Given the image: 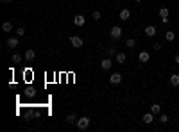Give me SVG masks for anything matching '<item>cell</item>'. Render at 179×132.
<instances>
[{
    "mask_svg": "<svg viewBox=\"0 0 179 132\" xmlns=\"http://www.w3.org/2000/svg\"><path fill=\"white\" fill-rule=\"evenodd\" d=\"M122 34H124V31H122L120 25H113V27H111V31H109L111 39H115V41H118V39L122 38Z\"/></svg>",
    "mask_w": 179,
    "mask_h": 132,
    "instance_id": "1",
    "label": "cell"
},
{
    "mask_svg": "<svg viewBox=\"0 0 179 132\" xmlns=\"http://www.w3.org/2000/svg\"><path fill=\"white\" fill-rule=\"evenodd\" d=\"M75 127L81 128V130H86V128L90 127V118H88V116H81V118H77Z\"/></svg>",
    "mask_w": 179,
    "mask_h": 132,
    "instance_id": "2",
    "label": "cell"
},
{
    "mask_svg": "<svg viewBox=\"0 0 179 132\" xmlns=\"http://www.w3.org/2000/svg\"><path fill=\"white\" fill-rule=\"evenodd\" d=\"M122 73H118V72H113V73H111V77H109V84L111 86H117V84H120L122 82Z\"/></svg>",
    "mask_w": 179,
    "mask_h": 132,
    "instance_id": "3",
    "label": "cell"
},
{
    "mask_svg": "<svg viewBox=\"0 0 179 132\" xmlns=\"http://www.w3.org/2000/svg\"><path fill=\"white\" fill-rule=\"evenodd\" d=\"M82 38L81 36H70V45L74 47V48H81L82 47Z\"/></svg>",
    "mask_w": 179,
    "mask_h": 132,
    "instance_id": "4",
    "label": "cell"
},
{
    "mask_svg": "<svg viewBox=\"0 0 179 132\" xmlns=\"http://www.w3.org/2000/svg\"><path fill=\"white\" fill-rule=\"evenodd\" d=\"M111 66H113V59H111V57H104L100 61V68L102 70H111Z\"/></svg>",
    "mask_w": 179,
    "mask_h": 132,
    "instance_id": "5",
    "label": "cell"
},
{
    "mask_svg": "<svg viewBox=\"0 0 179 132\" xmlns=\"http://www.w3.org/2000/svg\"><path fill=\"white\" fill-rule=\"evenodd\" d=\"M156 34H158L156 25H147V27H145V36H147V38H154Z\"/></svg>",
    "mask_w": 179,
    "mask_h": 132,
    "instance_id": "6",
    "label": "cell"
},
{
    "mask_svg": "<svg viewBox=\"0 0 179 132\" xmlns=\"http://www.w3.org/2000/svg\"><path fill=\"white\" fill-rule=\"evenodd\" d=\"M86 23V18L82 16V14H77V16H74V25H77V27H82Z\"/></svg>",
    "mask_w": 179,
    "mask_h": 132,
    "instance_id": "7",
    "label": "cell"
},
{
    "mask_svg": "<svg viewBox=\"0 0 179 132\" xmlns=\"http://www.w3.org/2000/svg\"><path fill=\"white\" fill-rule=\"evenodd\" d=\"M149 59H150V54H149L147 50H142V52L138 54V61H140V62H149Z\"/></svg>",
    "mask_w": 179,
    "mask_h": 132,
    "instance_id": "8",
    "label": "cell"
},
{
    "mask_svg": "<svg viewBox=\"0 0 179 132\" xmlns=\"http://www.w3.org/2000/svg\"><path fill=\"white\" fill-rule=\"evenodd\" d=\"M154 116H156V114H152V113L149 111V113H145V114H143V118H142V121H143L145 125H150V123L154 121Z\"/></svg>",
    "mask_w": 179,
    "mask_h": 132,
    "instance_id": "9",
    "label": "cell"
},
{
    "mask_svg": "<svg viewBox=\"0 0 179 132\" xmlns=\"http://www.w3.org/2000/svg\"><path fill=\"white\" fill-rule=\"evenodd\" d=\"M18 45H20V41H18V36H16V38L13 36V38H9V39H7V47H9V48H16Z\"/></svg>",
    "mask_w": 179,
    "mask_h": 132,
    "instance_id": "10",
    "label": "cell"
},
{
    "mask_svg": "<svg viewBox=\"0 0 179 132\" xmlns=\"http://www.w3.org/2000/svg\"><path fill=\"white\" fill-rule=\"evenodd\" d=\"M158 14H160V18H168V16H170V9H168L167 6H163V7H160Z\"/></svg>",
    "mask_w": 179,
    "mask_h": 132,
    "instance_id": "11",
    "label": "cell"
},
{
    "mask_svg": "<svg viewBox=\"0 0 179 132\" xmlns=\"http://www.w3.org/2000/svg\"><path fill=\"white\" fill-rule=\"evenodd\" d=\"M66 123H68V125H75V121H77V114L75 113H70V114H66Z\"/></svg>",
    "mask_w": 179,
    "mask_h": 132,
    "instance_id": "12",
    "label": "cell"
},
{
    "mask_svg": "<svg viewBox=\"0 0 179 132\" xmlns=\"http://www.w3.org/2000/svg\"><path fill=\"white\" fill-rule=\"evenodd\" d=\"M24 57H25V61H34L36 59V52L32 48H29V50H25V55Z\"/></svg>",
    "mask_w": 179,
    "mask_h": 132,
    "instance_id": "13",
    "label": "cell"
},
{
    "mask_svg": "<svg viewBox=\"0 0 179 132\" xmlns=\"http://www.w3.org/2000/svg\"><path fill=\"white\" fill-rule=\"evenodd\" d=\"M168 80H170V86H174V87H177V86H179V73H172Z\"/></svg>",
    "mask_w": 179,
    "mask_h": 132,
    "instance_id": "14",
    "label": "cell"
},
{
    "mask_svg": "<svg viewBox=\"0 0 179 132\" xmlns=\"http://www.w3.org/2000/svg\"><path fill=\"white\" fill-rule=\"evenodd\" d=\"M150 113L156 114V116L161 114V105H160V104H152V105H150Z\"/></svg>",
    "mask_w": 179,
    "mask_h": 132,
    "instance_id": "15",
    "label": "cell"
},
{
    "mask_svg": "<svg viewBox=\"0 0 179 132\" xmlns=\"http://www.w3.org/2000/svg\"><path fill=\"white\" fill-rule=\"evenodd\" d=\"M118 16H120V20H124V21H125V20H129V18H131V11L125 7V9H122V11H120V14H118Z\"/></svg>",
    "mask_w": 179,
    "mask_h": 132,
    "instance_id": "16",
    "label": "cell"
},
{
    "mask_svg": "<svg viewBox=\"0 0 179 132\" xmlns=\"http://www.w3.org/2000/svg\"><path fill=\"white\" fill-rule=\"evenodd\" d=\"M125 61H127L125 52H118V54H117V62H118V64H125Z\"/></svg>",
    "mask_w": 179,
    "mask_h": 132,
    "instance_id": "17",
    "label": "cell"
},
{
    "mask_svg": "<svg viewBox=\"0 0 179 132\" xmlns=\"http://www.w3.org/2000/svg\"><path fill=\"white\" fill-rule=\"evenodd\" d=\"M25 57L21 55V54H13V57H11V61H13V64H20L21 61H24Z\"/></svg>",
    "mask_w": 179,
    "mask_h": 132,
    "instance_id": "18",
    "label": "cell"
},
{
    "mask_svg": "<svg viewBox=\"0 0 179 132\" xmlns=\"http://www.w3.org/2000/svg\"><path fill=\"white\" fill-rule=\"evenodd\" d=\"M165 39H167L168 43H172V41L175 39V32H172V31H165Z\"/></svg>",
    "mask_w": 179,
    "mask_h": 132,
    "instance_id": "19",
    "label": "cell"
},
{
    "mask_svg": "<svg viewBox=\"0 0 179 132\" xmlns=\"http://www.w3.org/2000/svg\"><path fill=\"white\" fill-rule=\"evenodd\" d=\"M2 31L4 32H11L13 31V23H11V21H4V23H2Z\"/></svg>",
    "mask_w": 179,
    "mask_h": 132,
    "instance_id": "20",
    "label": "cell"
},
{
    "mask_svg": "<svg viewBox=\"0 0 179 132\" xmlns=\"http://www.w3.org/2000/svg\"><path fill=\"white\" fill-rule=\"evenodd\" d=\"M113 55H117L115 47H107V48H106V57H113Z\"/></svg>",
    "mask_w": 179,
    "mask_h": 132,
    "instance_id": "21",
    "label": "cell"
},
{
    "mask_svg": "<svg viewBox=\"0 0 179 132\" xmlns=\"http://www.w3.org/2000/svg\"><path fill=\"white\" fill-rule=\"evenodd\" d=\"M134 45H136V41H134L132 38L125 39V47H127V48H134Z\"/></svg>",
    "mask_w": 179,
    "mask_h": 132,
    "instance_id": "22",
    "label": "cell"
},
{
    "mask_svg": "<svg viewBox=\"0 0 179 132\" xmlns=\"http://www.w3.org/2000/svg\"><path fill=\"white\" fill-rule=\"evenodd\" d=\"M16 36H18V38L25 36V31H24V27H18V29H16Z\"/></svg>",
    "mask_w": 179,
    "mask_h": 132,
    "instance_id": "23",
    "label": "cell"
},
{
    "mask_svg": "<svg viewBox=\"0 0 179 132\" xmlns=\"http://www.w3.org/2000/svg\"><path fill=\"white\" fill-rule=\"evenodd\" d=\"M92 16H93V20H100V18H102V13H100V11H93Z\"/></svg>",
    "mask_w": 179,
    "mask_h": 132,
    "instance_id": "24",
    "label": "cell"
},
{
    "mask_svg": "<svg viewBox=\"0 0 179 132\" xmlns=\"http://www.w3.org/2000/svg\"><path fill=\"white\" fill-rule=\"evenodd\" d=\"M160 121H161V123H167V121H168V116H167L165 113H161V114H160Z\"/></svg>",
    "mask_w": 179,
    "mask_h": 132,
    "instance_id": "25",
    "label": "cell"
},
{
    "mask_svg": "<svg viewBox=\"0 0 179 132\" xmlns=\"http://www.w3.org/2000/svg\"><path fill=\"white\" fill-rule=\"evenodd\" d=\"M152 48H154L156 52H160V50H161V43H154V47H152Z\"/></svg>",
    "mask_w": 179,
    "mask_h": 132,
    "instance_id": "26",
    "label": "cell"
},
{
    "mask_svg": "<svg viewBox=\"0 0 179 132\" xmlns=\"http://www.w3.org/2000/svg\"><path fill=\"white\" fill-rule=\"evenodd\" d=\"M0 2H2V4H11L13 0H0Z\"/></svg>",
    "mask_w": 179,
    "mask_h": 132,
    "instance_id": "27",
    "label": "cell"
},
{
    "mask_svg": "<svg viewBox=\"0 0 179 132\" xmlns=\"http://www.w3.org/2000/svg\"><path fill=\"white\" fill-rule=\"evenodd\" d=\"M175 64H179V54L175 55Z\"/></svg>",
    "mask_w": 179,
    "mask_h": 132,
    "instance_id": "28",
    "label": "cell"
},
{
    "mask_svg": "<svg viewBox=\"0 0 179 132\" xmlns=\"http://www.w3.org/2000/svg\"><path fill=\"white\" fill-rule=\"evenodd\" d=\"M134 2H140V0H134Z\"/></svg>",
    "mask_w": 179,
    "mask_h": 132,
    "instance_id": "29",
    "label": "cell"
}]
</instances>
